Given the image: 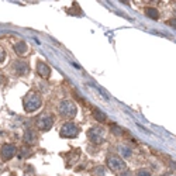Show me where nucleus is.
Returning <instances> with one entry per match:
<instances>
[{"instance_id": "f257e3e1", "label": "nucleus", "mask_w": 176, "mask_h": 176, "mask_svg": "<svg viewBox=\"0 0 176 176\" xmlns=\"http://www.w3.org/2000/svg\"><path fill=\"white\" fill-rule=\"evenodd\" d=\"M41 103H42V100H41V96L37 92H28L23 99V106L27 113L37 111L41 107Z\"/></svg>"}, {"instance_id": "f03ea898", "label": "nucleus", "mask_w": 176, "mask_h": 176, "mask_svg": "<svg viewBox=\"0 0 176 176\" xmlns=\"http://www.w3.org/2000/svg\"><path fill=\"white\" fill-rule=\"evenodd\" d=\"M76 111H78V109L73 102H70V100H63V102H61L59 113L62 117H65V118H73V117L76 116Z\"/></svg>"}, {"instance_id": "7ed1b4c3", "label": "nucleus", "mask_w": 176, "mask_h": 176, "mask_svg": "<svg viewBox=\"0 0 176 176\" xmlns=\"http://www.w3.org/2000/svg\"><path fill=\"white\" fill-rule=\"evenodd\" d=\"M107 166L110 168V170L113 172H121V170L126 169V162H124L120 156L113 155L107 158Z\"/></svg>"}, {"instance_id": "20e7f679", "label": "nucleus", "mask_w": 176, "mask_h": 176, "mask_svg": "<svg viewBox=\"0 0 176 176\" xmlns=\"http://www.w3.org/2000/svg\"><path fill=\"white\" fill-rule=\"evenodd\" d=\"M87 137H89V140L92 141L93 144H102L104 141V128L102 127H92L89 130V133H87Z\"/></svg>"}, {"instance_id": "39448f33", "label": "nucleus", "mask_w": 176, "mask_h": 176, "mask_svg": "<svg viewBox=\"0 0 176 176\" xmlns=\"http://www.w3.org/2000/svg\"><path fill=\"white\" fill-rule=\"evenodd\" d=\"M78 134H79V127L73 123L63 124L61 128V137H63V138H75V137H78Z\"/></svg>"}, {"instance_id": "423d86ee", "label": "nucleus", "mask_w": 176, "mask_h": 176, "mask_svg": "<svg viewBox=\"0 0 176 176\" xmlns=\"http://www.w3.org/2000/svg\"><path fill=\"white\" fill-rule=\"evenodd\" d=\"M35 124H37V127H38L41 131H48V130L52 127L54 120H52V117L48 116V114H41V116L37 118Z\"/></svg>"}, {"instance_id": "0eeeda50", "label": "nucleus", "mask_w": 176, "mask_h": 176, "mask_svg": "<svg viewBox=\"0 0 176 176\" xmlns=\"http://www.w3.org/2000/svg\"><path fill=\"white\" fill-rule=\"evenodd\" d=\"M0 154H2V158L4 161H9L17 154V148L14 145H11V144H4L2 146V150H0Z\"/></svg>"}, {"instance_id": "6e6552de", "label": "nucleus", "mask_w": 176, "mask_h": 176, "mask_svg": "<svg viewBox=\"0 0 176 176\" xmlns=\"http://www.w3.org/2000/svg\"><path fill=\"white\" fill-rule=\"evenodd\" d=\"M37 72H38V75L42 76L44 79H48V78L51 76V68L48 66L45 62H42V61H38V62H37Z\"/></svg>"}, {"instance_id": "1a4fd4ad", "label": "nucleus", "mask_w": 176, "mask_h": 176, "mask_svg": "<svg viewBox=\"0 0 176 176\" xmlns=\"http://www.w3.org/2000/svg\"><path fill=\"white\" fill-rule=\"evenodd\" d=\"M13 69L14 72H17L18 75H26L28 72V65H27L24 61H16L13 63Z\"/></svg>"}, {"instance_id": "9d476101", "label": "nucleus", "mask_w": 176, "mask_h": 176, "mask_svg": "<svg viewBox=\"0 0 176 176\" xmlns=\"http://www.w3.org/2000/svg\"><path fill=\"white\" fill-rule=\"evenodd\" d=\"M23 140H24V142H26L27 145H34L35 141H37V137H35V134H34L33 130L28 128V130H26V133H24Z\"/></svg>"}, {"instance_id": "9b49d317", "label": "nucleus", "mask_w": 176, "mask_h": 176, "mask_svg": "<svg viewBox=\"0 0 176 176\" xmlns=\"http://www.w3.org/2000/svg\"><path fill=\"white\" fill-rule=\"evenodd\" d=\"M27 51H28V47H27V44L24 42V41H20V42H17L16 45H14V52H16L17 55H20V57L26 55Z\"/></svg>"}, {"instance_id": "f8f14e48", "label": "nucleus", "mask_w": 176, "mask_h": 176, "mask_svg": "<svg viewBox=\"0 0 176 176\" xmlns=\"http://www.w3.org/2000/svg\"><path fill=\"white\" fill-rule=\"evenodd\" d=\"M92 114H93V117L97 120V121H100V123H104L106 121V114L102 111V110H99V109H93L92 110Z\"/></svg>"}, {"instance_id": "ddd939ff", "label": "nucleus", "mask_w": 176, "mask_h": 176, "mask_svg": "<svg viewBox=\"0 0 176 176\" xmlns=\"http://www.w3.org/2000/svg\"><path fill=\"white\" fill-rule=\"evenodd\" d=\"M145 14L148 17H151L152 20H158V18H159V11L156 10V9H154V7H146Z\"/></svg>"}, {"instance_id": "4468645a", "label": "nucleus", "mask_w": 176, "mask_h": 176, "mask_svg": "<svg viewBox=\"0 0 176 176\" xmlns=\"http://www.w3.org/2000/svg\"><path fill=\"white\" fill-rule=\"evenodd\" d=\"M31 155V151H30V148H21L20 150V154H18V156H20L21 159H24V158H27V156H30Z\"/></svg>"}, {"instance_id": "2eb2a0df", "label": "nucleus", "mask_w": 176, "mask_h": 176, "mask_svg": "<svg viewBox=\"0 0 176 176\" xmlns=\"http://www.w3.org/2000/svg\"><path fill=\"white\" fill-rule=\"evenodd\" d=\"M93 172L96 173L97 176H104V168L103 166H97V168H94Z\"/></svg>"}, {"instance_id": "dca6fc26", "label": "nucleus", "mask_w": 176, "mask_h": 176, "mask_svg": "<svg viewBox=\"0 0 176 176\" xmlns=\"http://www.w3.org/2000/svg\"><path fill=\"white\" fill-rule=\"evenodd\" d=\"M111 131H114V134H117V135H121V134H123V131L120 130V127L116 126V124H113V126H111Z\"/></svg>"}, {"instance_id": "f3484780", "label": "nucleus", "mask_w": 176, "mask_h": 176, "mask_svg": "<svg viewBox=\"0 0 176 176\" xmlns=\"http://www.w3.org/2000/svg\"><path fill=\"white\" fill-rule=\"evenodd\" d=\"M137 176H151V173L148 172L146 169H141V170L137 172Z\"/></svg>"}, {"instance_id": "a211bd4d", "label": "nucleus", "mask_w": 176, "mask_h": 176, "mask_svg": "<svg viewBox=\"0 0 176 176\" xmlns=\"http://www.w3.org/2000/svg\"><path fill=\"white\" fill-rule=\"evenodd\" d=\"M4 58H6V52H4V50L2 47H0V63L4 61Z\"/></svg>"}, {"instance_id": "6ab92c4d", "label": "nucleus", "mask_w": 176, "mask_h": 176, "mask_svg": "<svg viewBox=\"0 0 176 176\" xmlns=\"http://www.w3.org/2000/svg\"><path fill=\"white\" fill-rule=\"evenodd\" d=\"M123 155L124 156H130V155H131V152H130L128 148H123Z\"/></svg>"}, {"instance_id": "aec40b11", "label": "nucleus", "mask_w": 176, "mask_h": 176, "mask_svg": "<svg viewBox=\"0 0 176 176\" xmlns=\"http://www.w3.org/2000/svg\"><path fill=\"white\" fill-rule=\"evenodd\" d=\"M168 24H172V26L176 27V20H169V21H168Z\"/></svg>"}, {"instance_id": "412c9836", "label": "nucleus", "mask_w": 176, "mask_h": 176, "mask_svg": "<svg viewBox=\"0 0 176 176\" xmlns=\"http://www.w3.org/2000/svg\"><path fill=\"white\" fill-rule=\"evenodd\" d=\"M4 82V78L3 76H0V83H3Z\"/></svg>"}, {"instance_id": "4be33fe9", "label": "nucleus", "mask_w": 176, "mask_h": 176, "mask_svg": "<svg viewBox=\"0 0 176 176\" xmlns=\"http://www.w3.org/2000/svg\"><path fill=\"white\" fill-rule=\"evenodd\" d=\"M172 166H173V168H176V163H172Z\"/></svg>"}]
</instances>
